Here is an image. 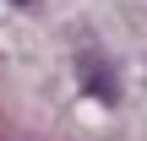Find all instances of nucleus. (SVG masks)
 I'll return each instance as SVG.
<instances>
[{
    "label": "nucleus",
    "instance_id": "1",
    "mask_svg": "<svg viewBox=\"0 0 147 141\" xmlns=\"http://www.w3.org/2000/svg\"><path fill=\"white\" fill-rule=\"evenodd\" d=\"M16 5H27V0H16Z\"/></svg>",
    "mask_w": 147,
    "mask_h": 141
}]
</instances>
